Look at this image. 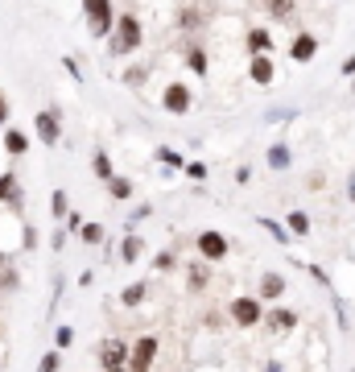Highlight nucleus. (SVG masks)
I'll return each instance as SVG.
<instances>
[{
    "mask_svg": "<svg viewBox=\"0 0 355 372\" xmlns=\"http://www.w3.org/2000/svg\"><path fill=\"white\" fill-rule=\"evenodd\" d=\"M268 315V302H261L256 294H236L231 302H227V323L231 327H244V331H252V327H261Z\"/></svg>",
    "mask_w": 355,
    "mask_h": 372,
    "instance_id": "nucleus-3",
    "label": "nucleus"
},
{
    "mask_svg": "<svg viewBox=\"0 0 355 372\" xmlns=\"http://www.w3.org/2000/svg\"><path fill=\"white\" fill-rule=\"evenodd\" d=\"M0 327H4V323H0Z\"/></svg>",
    "mask_w": 355,
    "mask_h": 372,
    "instance_id": "nucleus-48",
    "label": "nucleus"
},
{
    "mask_svg": "<svg viewBox=\"0 0 355 372\" xmlns=\"http://www.w3.org/2000/svg\"><path fill=\"white\" fill-rule=\"evenodd\" d=\"M149 215H153V207H136L133 215H129V232H133V228L140 224V220H149Z\"/></svg>",
    "mask_w": 355,
    "mask_h": 372,
    "instance_id": "nucleus-41",
    "label": "nucleus"
},
{
    "mask_svg": "<svg viewBox=\"0 0 355 372\" xmlns=\"http://www.w3.org/2000/svg\"><path fill=\"white\" fill-rule=\"evenodd\" d=\"M140 257H145V236L129 232L124 240H120V261H124V265H136Z\"/></svg>",
    "mask_w": 355,
    "mask_h": 372,
    "instance_id": "nucleus-21",
    "label": "nucleus"
},
{
    "mask_svg": "<svg viewBox=\"0 0 355 372\" xmlns=\"http://www.w3.org/2000/svg\"><path fill=\"white\" fill-rule=\"evenodd\" d=\"M281 294H285V273L265 269V273H261V281H256V298L273 306V302H281Z\"/></svg>",
    "mask_w": 355,
    "mask_h": 372,
    "instance_id": "nucleus-12",
    "label": "nucleus"
},
{
    "mask_svg": "<svg viewBox=\"0 0 355 372\" xmlns=\"http://www.w3.org/2000/svg\"><path fill=\"white\" fill-rule=\"evenodd\" d=\"M157 162L170 170V174H178V170H186V157H182V149H170V145H161L157 149Z\"/></svg>",
    "mask_w": 355,
    "mask_h": 372,
    "instance_id": "nucleus-25",
    "label": "nucleus"
},
{
    "mask_svg": "<svg viewBox=\"0 0 355 372\" xmlns=\"http://www.w3.org/2000/svg\"><path fill=\"white\" fill-rule=\"evenodd\" d=\"M190 183H207L211 178V170H207V162H186V170H182Z\"/></svg>",
    "mask_w": 355,
    "mask_h": 372,
    "instance_id": "nucleus-33",
    "label": "nucleus"
},
{
    "mask_svg": "<svg viewBox=\"0 0 355 372\" xmlns=\"http://www.w3.org/2000/svg\"><path fill=\"white\" fill-rule=\"evenodd\" d=\"M352 92H355V79H352Z\"/></svg>",
    "mask_w": 355,
    "mask_h": 372,
    "instance_id": "nucleus-47",
    "label": "nucleus"
},
{
    "mask_svg": "<svg viewBox=\"0 0 355 372\" xmlns=\"http://www.w3.org/2000/svg\"><path fill=\"white\" fill-rule=\"evenodd\" d=\"M318 46H322V42L314 38L310 29H298V34H294V42H289V58L306 66V62H314V58H318Z\"/></svg>",
    "mask_w": 355,
    "mask_h": 372,
    "instance_id": "nucleus-11",
    "label": "nucleus"
},
{
    "mask_svg": "<svg viewBox=\"0 0 355 372\" xmlns=\"http://www.w3.org/2000/svg\"><path fill=\"white\" fill-rule=\"evenodd\" d=\"M306 186H310V190H322V186H326V174H310V178H306Z\"/></svg>",
    "mask_w": 355,
    "mask_h": 372,
    "instance_id": "nucleus-43",
    "label": "nucleus"
},
{
    "mask_svg": "<svg viewBox=\"0 0 355 372\" xmlns=\"http://www.w3.org/2000/svg\"><path fill=\"white\" fill-rule=\"evenodd\" d=\"M34 137L42 141L45 149L62 145V112H58V108H42V112L34 116Z\"/></svg>",
    "mask_w": 355,
    "mask_h": 372,
    "instance_id": "nucleus-7",
    "label": "nucleus"
},
{
    "mask_svg": "<svg viewBox=\"0 0 355 372\" xmlns=\"http://www.w3.org/2000/svg\"><path fill=\"white\" fill-rule=\"evenodd\" d=\"M120 79H124L129 87H140V83H149V66H129Z\"/></svg>",
    "mask_w": 355,
    "mask_h": 372,
    "instance_id": "nucleus-34",
    "label": "nucleus"
},
{
    "mask_svg": "<svg viewBox=\"0 0 355 372\" xmlns=\"http://www.w3.org/2000/svg\"><path fill=\"white\" fill-rule=\"evenodd\" d=\"M54 348H58V352H66V348H75V327H71V323L54 327Z\"/></svg>",
    "mask_w": 355,
    "mask_h": 372,
    "instance_id": "nucleus-30",
    "label": "nucleus"
},
{
    "mask_svg": "<svg viewBox=\"0 0 355 372\" xmlns=\"http://www.w3.org/2000/svg\"><path fill=\"white\" fill-rule=\"evenodd\" d=\"M62 71H66V75H71L75 83H83V75H79V62H75L71 54H62Z\"/></svg>",
    "mask_w": 355,
    "mask_h": 372,
    "instance_id": "nucleus-37",
    "label": "nucleus"
},
{
    "mask_svg": "<svg viewBox=\"0 0 355 372\" xmlns=\"http://www.w3.org/2000/svg\"><path fill=\"white\" fill-rule=\"evenodd\" d=\"M178 269V257H174V248H161L157 257H153V273H174Z\"/></svg>",
    "mask_w": 355,
    "mask_h": 372,
    "instance_id": "nucleus-29",
    "label": "nucleus"
},
{
    "mask_svg": "<svg viewBox=\"0 0 355 372\" xmlns=\"http://www.w3.org/2000/svg\"><path fill=\"white\" fill-rule=\"evenodd\" d=\"M194 248H198V257H203V261L219 265V261L231 257V236L219 232V228H203V232L194 236Z\"/></svg>",
    "mask_w": 355,
    "mask_h": 372,
    "instance_id": "nucleus-5",
    "label": "nucleus"
},
{
    "mask_svg": "<svg viewBox=\"0 0 355 372\" xmlns=\"http://www.w3.org/2000/svg\"><path fill=\"white\" fill-rule=\"evenodd\" d=\"M211 285V261H194V265H186V289L190 294H203Z\"/></svg>",
    "mask_w": 355,
    "mask_h": 372,
    "instance_id": "nucleus-17",
    "label": "nucleus"
},
{
    "mask_svg": "<svg viewBox=\"0 0 355 372\" xmlns=\"http://www.w3.org/2000/svg\"><path fill=\"white\" fill-rule=\"evenodd\" d=\"M0 203H21V186H17V174H0Z\"/></svg>",
    "mask_w": 355,
    "mask_h": 372,
    "instance_id": "nucleus-26",
    "label": "nucleus"
},
{
    "mask_svg": "<svg viewBox=\"0 0 355 372\" xmlns=\"http://www.w3.org/2000/svg\"><path fill=\"white\" fill-rule=\"evenodd\" d=\"M273 34H268L265 25H252L248 34H244V50H248V58H261V54H273Z\"/></svg>",
    "mask_w": 355,
    "mask_h": 372,
    "instance_id": "nucleus-13",
    "label": "nucleus"
},
{
    "mask_svg": "<svg viewBox=\"0 0 355 372\" xmlns=\"http://www.w3.org/2000/svg\"><path fill=\"white\" fill-rule=\"evenodd\" d=\"M343 75H355V54H347V58H343Z\"/></svg>",
    "mask_w": 355,
    "mask_h": 372,
    "instance_id": "nucleus-44",
    "label": "nucleus"
},
{
    "mask_svg": "<svg viewBox=\"0 0 355 372\" xmlns=\"http://www.w3.org/2000/svg\"><path fill=\"white\" fill-rule=\"evenodd\" d=\"M265 13L273 17V21H294L298 0H265Z\"/></svg>",
    "mask_w": 355,
    "mask_h": 372,
    "instance_id": "nucleus-23",
    "label": "nucleus"
},
{
    "mask_svg": "<svg viewBox=\"0 0 355 372\" xmlns=\"http://www.w3.org/2000/svg\"><path fill=\"white\" fill-rule=\"evenodd\" d=\"M149 294H153V285H149L145 278H140V281H129V285L120 289V306H124V310H136L140 302H149Z\"/></svg>",
    "mask_w": 355,
    "mask_h": 372,
    "instance_id": "nucleus-16",
    "label": "nucleus"
},
{
    "mask_svg": "<svg viewBox=\"0 0 355 372\" xmlns=\"http://www.w3.org/2000/svg\"><path fill=\"white\" fill-rule=\"evenodd\" d=\"M66 240H71V232H66V228H58V232L50 236V248H54V252H62V248H66Z\"/></svg>",
    "mask_w": 355,
    "mask_h": 372,
    "instance_id": "nucleus-40",
    "label": "nucleus"
},
{
    "mask_svg": "<svg viewBox=\"0 0 355 372\" xmlns=\"http://www.w3.org/2000/svg\"><path fill=\"white\" fill-rule=\"evenodd\" d=\"M277 58L273 54H261V58H248V79L256 83V87H273L277 83Z\"/></svg>",
    "mask_w": 355,
    "mask_h": 372,
    "instance_id": "nucleus-9",
    "label": "nucleus"
},
{
    "mask_svg": "<svg viewBox=\"0 0 355 372\" xmlns=\"http://www.w3.org/2000/svg\"><path fill=\"white\" fill-rule=\"evenodd\" d=\"M265 162H268V170L285 174V170L294 166V149H289L285 141H273V145H268V153H265Z\"/></svg>",
    "mask_w": 355,
    "mask_h": 372,
    "instance_id": "nucleus-18",
    "label": "nucleus"
},
{
    "mask_svg": "<svg viewBox=\"0 0 355 372\" xmlns=\"http://www.w3.org/2000/svg\"><path fill=\"white\" fill-rule=\"evenodd\" d=\"M129 360H133V339H103L99 348V372H129Z\"/></svg>",
    "mask_w": 355,
    "mask_h": 372,
    "instance_id": "nucleus-4",
    "label": "nucleus"
},
{
    "mask_svg": "<svg viewBox=\"0 0 355 372\" xmlns=\"http://www.w3.org/2000/svg\"><path fill=\"white\" fill-rule=\"evenodd\" d=\"M203 25V13L198 8H182L178 13V29H198Z\"/></svg>",
    "mask_w": 355,
    "mask_h": 372,
    "instance_id": "nucleus-32",
    "label": "nucleus"
},
{
    "mask_svg": "<svg viewBox=\"0 0 355 372\" xmlns=\"http://www.w3.org/2000/svg\"><path fill=\"white\" fill-rule=\"evenodd\" d=\"M285 224H289V232L298 236V240H310V215H306L302 207H294V211L285 215Z\"/></svg>",
    "mask_w": 355,
    "mask_h": 372,
    "instance_id": "nucleus-24",
    "label": "nucleus"
},
{
    "mask_svg": "<svg viewBox=\"0 0 355 372\" xmlns=\"http://www.w3.org/2000/svg\"><path fill=\"white\" fill-rule=\"evenodd\" d=\"M91 174H95V178H99L103 186H108L112 178H116V166H112L108 149H95V153H91Z\"/></svg>",
    "mask_w": 355,
    "mask_h": 372,
    "instance_id": "nucleus-20",
    "label": "nucleus"
},
{
    "mask_svg": "<svg viewBox=\"0 0 355 372\" xmlns=\"http://www.w3.org/2000/svg\"><path fill=\"white\" fill-rule=\"evenodd\" d=\"M298 323H302V315L289 310V306H268V315H265V327L273 335H289V331H298Z\"/></svg>",
    "mask_w": 355,
    "mask_h": 372,
    "instance_id": "nucleus-10",
    "label": "nucleus"
},
{
    "mask_svg": "<svg viewBox=\"0 0 355 372\" xmlns=\"http://www.w3.org/2000/svg\"><path fill=\"white\" fill-rule=\"evenodd\" d=\"M71 211H75V207H71V194H66V190H54V194H50V215H54V220H66Z\"/></svg>",
    "mask_w": 355,
    "mask_h": 372,
    "instance_id": "nucleus-27",
    "label": "nucleus"
},
{
    "mask_svg": "<svg viewBox=\"0 0 355 372\" xmlns=\"http://www.w3.org/2000/svg\"><path fill=\"white\" fill-rule=\"evenodd\" d=\"M79 13H83V21H87V34L99 38V42H108L112 29H116V21H120V13H116L112 0H79Z\"/></svg>",
    "mask_w": 355,
    "mask_h": 372,
    "instance_id": "nucleus-2",
    "label": "nucleus"
},
{
    "mask_svg": "<svg viewBox=\"0 0 355 372\" xmlns=\"http://www.w3.org/2000/svg\"><path fill=\"white\" fill-rule=\"evenodd\" d=\"M236 183L248 186V183H252V170H248V166H240V170H236Z\"/></svg>",
    "mask_w": 355,
    "mask_h": 372,
    "instance_id": "nucleus-42",
    "label": "nucleus"
},
{
    "mask_svg": "<svg viewBox=\"0 0 355 372\" xmlns=\"http://www.w3.org/2000/svg\"><path fill=\"white\" fill-rule=\"evenodd\" d=\"M140 42H145L140 17H136V13H120L116 29H112V38H108V58H129V54L140 50Z\"/></svg>",
    "mask_w": 355,
    "mask_h": 372,
    "instance_id": "nucleus-1",
    "label": "nucleus"
},
{
    "mask_svg": "<svg viewBox=\"0 0 355 372\" xmlns=\"http://www.w3.org/2000/svg\"><path fill=\"white\" fill-rule=\"evenodd\" d=\"M133 194H136V183L133 178H124V174H116V178L108 183V199H112V203H129Z\"/></svg>",
    "mask_w": 355,
    "mask_h": 372,
    "instance_id": "nucleus-22",
    "label": "nucleus"
},
{
    "mask_svg": "<svg viewBox=\"0 0 355 372\" xmlns=\"http://www.w3.org/2000/svg\"><path fill=\"white\" fill-rule=\"evenodd\" d=\"M256 224H261V228H265V232L273 236L277 244H294V240H298V236L289 232V224H285V220H273V215H256Z\"/></svg>",
    "mask_w": 355,
    "mask_h": 372,
    "instance_id": "nucleus-19",
    "label": "nucleus"
},
{
    "mask_svg": "<svg viewBox=\"0 0 355 372\" xmlns=\"http://www.w3.org/2000/svg\"><path fill=\"white\" fill-rule=\"evenodd\" d=\"M182 58H186V71H190V75H203V79L211 75V58H207V46H203V42H190Z\"/></svg>",
    "mask_w": 355,
    "mask_h": 372,
    "instance_id": "nucleus-15",
    "label": "nucleus"
},
{
    "mask_svg": "<svg viewBox=\"0 0 355 372\" xmlns=\"http://www.w3.org/2000/svg\"><path fill=\"white\" fill-rule=\"evenodd\" d=\"M347 199H352V207H355V174H347Z\"/></svg>",
    "mask_w": 355,
    "mask_h": 372,
    "instance_id": "nucleus-45",
    "label": "nucleus"
},
{
    "mask_svg": "<svg viewBox=\"0 0 355 372\" xmlns=\"http://www.w3.org/2000/svg\"><path fill=\"white\" fill-rule=\"evenodd\" d=\"M161 112H170V116H190L194 112V92L186 87V83H166V92H161Z\"/></svg>",
    "mask_w": 355,
    "mask_h": 372,
    "instance_id": "nucleus-8",
    "label": "nucleus"
},
{
    "mask_svg": "<svg viewBox=\"0 0 355 372\" xmlns=\"http://www.w3.org/2000/svg\"><path fill=\"white\" fill-rule=\"evenodd\" d=\"M34 372H62V352H58V348H50L42 360H38V369H34Z\"/></svg>",
    "mask_w": 355,
    "mask_h": 372,
    "instance_id": "nucleus-31",
    "label": "nucleus"
},
{
    "mask_svg": "<svg viewBox=\"0 0 355 372\" xmlns=\"http://www.w3.org/2000/svg\"><path fill=\"white\" fill-rule=\"evenodd\" d=\"M157 356H161V335H153V331L136 335V339H133V360H129V372H153Z\"/></svg>",
    "mask_w": 355,
    "mask_h": 372,
    "instance_id": "nucleus-6",
    "label": "nucleus"
},
{
    "mask_svg": "<svg viewBox=\"0 0 355 372\" xmlns=\"http://www.w3.org/2000/svg\"><path fill=\"white\" fill-rule=\"evenodd\" d=\"M62 224H66V232H83V224H87V220H83V211H79V207H75V211H71V215H66V220H62Z\"/></svg>",
    "mask_w": 355,
    "mask_h": 372,
    "instance_id": "nucleus-36",
    "label": "nucleus"
},
{
    "mask_svg": "<svg viewBox=\"0 0 355 372\" xmlns=\"http://www.w3.org/2000/svg\"><path fill=\"white\" fill-rule=\"evenodd\" d=\"M0 289H4V294H17V289H21V273H17V269H4V273H0Z\"/></svg>",
    "mask_w": 355,
    "mask_h": 372,
    "instance_id": "nucleus-35",
    "label": "nucleus"
},
{
    "mask_svg": "<svg viewBox=\"0 0 355 372\" xmlns=\"http://www.w3.org/2000/svg\"><path fill=\"white\" fill-rule=\"evenodd\" d=\"M13 124V108H8V95L0 92V129H8Z\"/></svg>",
    "mask_w": 355,
    "mask_h": 372,
    "instance_id": "nucleus-39",
    "label": "nucleus"
},
{
    "mask_svg": "<svg viewBox=\"0 0 355 372\" xmlns=\"http://www.w3.org/2000/svg\"><path fill=\"white\" fill-rule=\"evenodd\" d=\"M0 141H4V153H8V157H25V153H29V145H34L38 137H29V133H21L17 124H8Z\"/></svg>",
    "mask_w": 355,
    "mask_h": 372,
    "instance_id": "nucleus-14",
    "label": "nucleus"
},
{
    "mask_svg": "<svg viewBox=\"0 0 355 372\" xmlns=\"http://www.w3.org/2000/svg\"><path fill=\"white\" fill-rule=\"evenodd\" d=\"M306 273H310V278L318 281L322 289H335V285H331V278H326V269H318V265H306Z\"/></svg>",
    "mask_w": 355,
    "mask_h": 372,
    "instance_id": "nucleus-38",
    "label": "nucleus"
},
{
    "mask_svg": "<svg viewBox=\"0 0 355 372\" xmlns=\"http://www.w3.org/2000/svg\"><path fill=\"white\" fill-rule=\"evenodd\" d=\"M265 372H285V364H281V360H268V364H265Z\"/></svg>",
    "mask_w": 355,
    "mask_h": 372,
    "instance_id": "nucleus-46",
    "label": "nucleus"
},
{
    "mask_svg": "<svg viewBox=\"0 0 355 372\" xmlns=\"http://www.w3.org/2000/svg\"><path fill=\"white\" fill-rule=\"evenodd\" d=\"M103 240H108V232H103V224H83V232H79V244H91V248H99V244H103Z\"/></svg>",
    "mask_w": 355,
    "mask_h": 372,
    "instance_id": "nucleus-28",
    "label": "nucleus"
}]
</instances>
